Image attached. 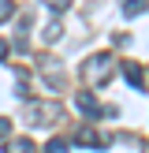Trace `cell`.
Segmentation results:
<instances>
[{"instance_id":"8fae6325","label":"cell","mask_w":149,"mask_h":153,"mask_svg":"<svg viewBox=\"0 0 149 153\" xmlns=\"http://www.w3.org/2000/svg\"><path fill=\"white\" fill-rule=\"evenodd\" d=\"M7 134H11V120H4V116H0V138H7Z\"/></svg>"},{"instance_id":"7a4b0ae2","label":"cell","mask_w":149,"mask_h":153,"mask_svg":"<svg viewBox=\"0 0 149 153\" xmlns=\"http://www.w3.org/2000/svg\"><path fill=\"white\" fill-rule=\"evenodd\" d=\"M74 108L82 112L86 120H101V116H116V108H101V101H97L89 90H82V94H74Z\"/></svg>"},{"instance_id":"30bf717a","label":"cell","mask_w":149,"mask_h":153,"mask_svg":"<svg viewBox=\"0 0 149 153\" xmlns=\"http://www.w3.org/2000/svg\"><path fill=\"white\" fill-rule=\"evenodd\" d=\"M56 37H60V22H52V26L45 30V41H56Z\"/></svg>"},{"instance_id":"7c38bea8","label":"cell","mask_w":149,"mask_h":153,"mask_svg":"<svg viewBox=\"0 0 149 153\" xmlns=\"http://www.w3.org/2000/svg\"><path fill=\"white\" fill-rule=\"evenodd\" d=\"M7 52H11V45H7V41H0V60H7Z\"/></svg>"},{"instance_id":"6da1fadb","label":"cell","mask_w":149,"mask_h":153,"mask_svg":"<svg viewBox=\"0 0 149 153\" xmlns=\"http://www.w3.org/2000/svg\"><path fill=\"white\" fill-rule=\"evenodd\" d=\"M112 67H116V60H112L108 52H93V56L82 60L78 75L89 82V86H101V82H108V79H112Z\"/></svg>"},{"instance_id":"ba28073f","label":"cell","mask_w":149,"mask_h":153,"mask_svg":"<svg viewBox=\"0 0 149 153\" xmlns=\"http://www.w3.org/2000/svg\"><path fill=\"white\" fill-rule=\"evenodd\" d=\"M45 7H52V11H67L71 7V0H41Z\"/></svg>"},{"instance_id":"8992f818","label":"cell","mask_w":149,"mask_h":153,"mask_svg":"<svg viewBox=\"0 0 149 153\" xmlns=\"http://www.w3.org/2000/svg\"><path fill=\"white\" fill-rule=\"evenodd\" d=\"M149 7V0H123V15L127 19H134V15H142Z\"/></svg>"},{"instance_id":"9c48e42d","label":"cell","mask_w":149,"mask_h":153,"mask_svg":"<svg viewBox=\"0 0 149 153\" xmlns=\"http://www.w3.org/2000/svg\"><path fill=\"white\" fill-rule=\"evenodd\" d=\"M11 11H15V4H11V0H0V22H7V19H11Z\"/></svg>"},{"instance_id":"5b68a950","label":"cell","mask_w":149,"mask_h":153,"mask_svg":"<svg viewBox=\"0 0 149 153\" xmlns=\"http://www.w3.org/2000/svg\"><path fill=\"white\" fill-rule=\"evenodd\" d=\"M123 75H127V82H131L134 90H145V79H142V67H138V64L127 60V64H123Z\"/></svg>"},{"instance_id":"3957f363","label":"cell","mask_w":149,"mask_h":153,"mask_svg":"<svg viewBox=\"0 0 149 153\" xmlns=\"http://www.w3.org/2000/svg\"><path fill=\"white\" fill-rule=\"evenodd\" d=\"M74 142H78V146H89V149H104V138L97 131H89V127H82V131L74 134Z\"/></svg>"},{"instance_id":"52a82bcc","label":"cell","mask_w":149,"mask_h":153,"mask_svg":"<svg viewBox=\"0 0 149 153\" xmlns=\"http://www.w3.org/2000/svg\"><path fill=\"white\" fill-rule=\"evenodd\" d=\"M67 146H71L67 138H52L49 146H45V153H67Z\"/></svg>"},{"instance_id":"277c9868","label":"cell","mask_w":149,"mask_h":153,"mask_svg":"<svg viewBox=\"0 0 149 153\" xmlns=\"http://www.w3.org/2000/svg\"><path fill=\"white\" fill-rule=\"evenodd\" d=\"M4 153H37L30 138H4Z\"/></svg>"}]
</instances>
